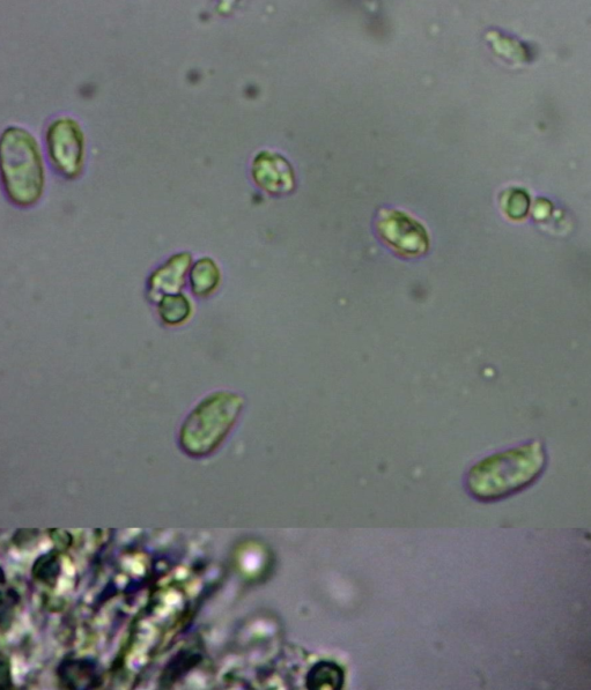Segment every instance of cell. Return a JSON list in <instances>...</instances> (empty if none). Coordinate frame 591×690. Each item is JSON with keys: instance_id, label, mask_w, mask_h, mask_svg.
I'll use <instances>...</instances> for the list:
<instances>
[{"instance_id": "9", "label": "cell", "mask_w": 591, "mask_h": 690, "mask_svg": "<svg viewBox=\"0 0 591 690\" xmlns=\"http://www.w3.org/2000/svg\"><path fill=\"white\" fill-rule=\"evenodd\" d=\"M159 314L166 324H182L191 314V303L186 296L179 293L162 296L159 301Z\"/></svg>"}, {"instance_id": "8", "label": "cell", "mask_w": 591, "mask_h": 690, "mask_svg": "<svg viewBox=\"0 0 591 690\" xmlns=\"http://www.w3.org/2000/svg\"><path fill=\"white\" fill-rule=\"evenodd\" d=\"M219 269L209 258L197 262L190 273L192 292L197 296H208L219 285Z\"/></svg>"}, {"instance_id": "5", "label": "cell", "mask_w": 591, "mask_h": 690, "mask_svg": "<svg viewBox=\"0 0 591 690\" xmlns=\"http://www.w3.org/2000/svg\"><path fill=\"white\" fill-rule=\"evenodd\" d=\"M376 227L382 241L398 255L415 258L426 254L430 247L426 229L403 212L382 211Z\"/></svg>"}, {"instance_id": "4", "label": "cell", "mask_w": 591, "mask_h": 690, "mask_svg": "<svg viewBox=\"0 0 591 690\" xmlns=\"http://www.w3.org/2000/svg\"><path fill=\"white\" fill-rule=\"evenodd\" d=\"M47 145L51 162L59 173L77 177L84 165L85 139L79 124L69 117H61L50 124Z\"/></svg>"}, {"instance_id": "11", "label": "cell", "mask_w": 591, "mask_h": 690, "mask_svg": "<svg viewBox=\"0 0 591 690\" xmlns=\"http://www.w3.org/2000/svg\"><path fill=\"white\" fill-rule=\"evenodd\" d=\"M502 207L509 218L523 219L529 211V196L523 190L507 191L504 198H502Z\"/></svg>"}, {"instance_id": "7", "label": "cell", "mask_w": 591, "mask_h": 690, "mask_svg": "<svg viewBox=\"0 0 591 690\" xmlns=\"http://www.w3.org/2000/svg\"><path fill=\"white\" fill-rule=\"evenodd\" d=\"M191 265L188 254L176 255L152 274L150 292L153 298L169 294H177L186 283V276Z\"/></svg>"}, {"instance_id": "6", "label": "cell", "mask_w": 591, "mask_h": 690, "mask_svg": "<svg viewBox=\"0 0 591 690\" xmlns=\"http://www.w3.org/2000/svg\"><path fill=\"white\" fill-rule=\"evenodd\" d=\"M255 181L272 194H284L294 185L292 168L278 154L263 152L256 158L253 167Z\"/></svg>"}, {"instance_id": "1", "label": "cell", "mask_w": 591, "mask_h": 690, "mask_svg": "<svg viewBox=\"0 0 591 690\" xmlns=\"http://www.w3.org/2000/svg\"><path fill=\"white\" fill-rule=\"evenodd\" d=\"M545 466L543 444L530 442L480 460L468 474L467 488L479 501H498L534 484Z\"/></svg>"}, {"instance_id": "10", "label": "cell", "mask_w": 591, "mask_h": 690, "mask_svg": "<svg viewBox=\"0 0 591 690\" xmlns=\"http://www.w3.org/2000/svg\"><path fill=\"white\" fill-rule=\"evenodd\" d=\"M344 685V672L338 665L329 662L317 664L309 673V689H341Z\"/></svg>"}, {"instance_id": "3", "label": "cell", "mask_w": 591, "mask_h": 690, "mask_svg": "<svg viewBox=\"0 0 591 690\" xmlns=\"http://www.w3.org/2000/svg\"><path fill=\"white\" fill-rule=\"evenodd\" d=\"M242 399L231 392H217L204 399L182 427L181 442L189 455L202 456L225 440L238 421Z\"/></svg>"}, {"instance_id": "2", "label": "cell", "mask_w": 591, "mask_h": 690, "mask_svg": "<svg viewBox=\"0 0 591 690\" xmlns=\"http://www.w3.org/2000/svg\"><path fill=\"white\" fill-rule=\"evenodd\" d=\"M0 176L13 203L29 206L41 198L46 176L39 144L31 133L16 126L3 132Z\"/></svg>"}]
</instances>
